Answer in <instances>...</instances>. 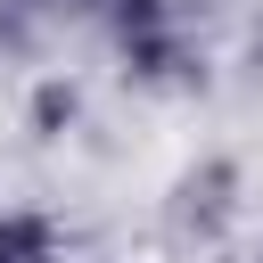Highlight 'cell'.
I'll return each mask as SVG.
<instances>
[{
	"mask_svg": "<svg viewBox=\"0 0 263 263\" xmlns=\"http://www.w3.org/2000/svg\"><path fill=\"white\" fill-rule=\"evenodd\" d=\"M123 82L140 90H197L205 82V8L197 0H107L90 25Z\"/></svg>",
	"mask_w": 263,
	"mask_h": 263,
	"instance_id": "cell-1",
	"label": "cell"
},
{
	"mask_svg": "<svg viewBox=\"0 0 263 263\" xmlns=\"http://www.w3.org/2000/svg\"><path fill=\"white\" fill-rule=\"evenodd\" d=\"M0 263H74L58 214L41 205H0Z\"/></svg>",
	"mask_w": 263,
	"mask_h": 263,
	"instance_id": "cell-2",
	"label": "cell"
},
{
	"mask_svg": "<svg viewBox=\"0 0 263 263\" xmlns=\"http://www.w3.org/2000/svg\"><path fill=\"white\" fill-rule=\"evenodd\" d=\"M255 263H263V255H255Z\"/></svg>",
	"mask_w": 263,
	"mask_h": 263,
	"instance_id": "cell-3",
	"label": "cell"
}]
</instances>
